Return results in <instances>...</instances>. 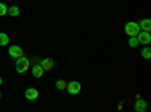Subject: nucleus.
<instances>
[{"label":"nucleus","instance_id":"nucleus-14","mask_svg":"<svg viewBox=\"0 0 151 112\" xmlns=\"http://www.w3.org/2000/svg\"><path fill=\"white\" fill-rule=\"evenodd\" d=\"M141 55H142V58H145V59H150V58H151V48H150V47H145L144 50L141 52Z\"/></svg>","mask_w":151,"mask_h":112},{"label":"nucleus","instance_id":"nucleus-8","mask_svg":"<svg viewBox=\"0 0 151 112\" xmlns=\"http://www.w3.org/2000/svg\"><path fill=\"white\" fill-rule=\"evenodd\" d=\"M137 24H139L141 30H145V32H150V30H151V20H150V18H144V20H141Z\"/></svg>","mask_w":151,"mask_h":112},{"label":"nucleus","instance_id":"nucleus-16","mask_svg":"<svg viewBox=\"0 0 151 112\" xmlns=\"http://www.w3.org/2000/svg\"><path fill=\"white\" fill-rule=\"evenodd\" d=\"M8 14V6L5 3H0V17H5Z\"/></svg>","mask_w":151,"mask_h":112},{"label":"nucleus","instance_id":"nucleus-12","mask_svg":"<svg viewBox=\"0 0 151 112\" xmlns=\"http://www.w3.org/2000/svg\"><path fill=\"white\" fill-rule=\"evenodd\" d=\"M9 44V36L6 35V33H2L0 32V46H8Z\"/></svg>","mask_w":151,"mask_h":112},{"label":"nucleus","instance_id":"nucleus-6","mask_svg":"<svg viewBox=\"0 0 151 112\" xmlns=\"http://www.w3.org/2000/svg\"><path fill=\"white\" fill-rule=\"evenodd\" d=\"M40 65L44 68V71H48V70H52V68H53L55 61H53L52 58H45V59H42V61L40 62Z\"/></svg>","mask_w":151,"mask_h":112},{"label":"nucleus","instance_id":"nucleus-7","mask_svg":"<svg viewBox=\"0 0 151 112\" xmlns=\"http://www.w3.org/2000/svg\"><path fill=\"white\" fill-rule=\"evenodd\" d=\"M147 108H148L147 102H145V100H142V98H137L136 103H134V111H137V112H145V111H147Z\"/></svg>","mask_w":151,"mask_h":112},{"label":"nucleus","instance_id":"nucleus-5","mask_svg":"<svg viewBox=\"0 0 151 112\" xmlns=\"http://www.w3.org/2000/svg\"><path fill=\"white\" fill-rule=\"evenodd\" d=\"M9 56L11 58H20V56H23V50H21V47L20 46H11L9 47Z\"/></svg>","mask_w":151,"mask_h":112},{"label":"nucleus","instance_id":"nucleus-4","mask_svg":"<svg viewBox=\"0 0 151 112\" xmlns=\"http://www.w3.org/2000/svg\"><path fill=\"white\" fill-rule=\"evenodd\" d=\"M136 36H137V41H139V44H145V46H148V44L151 43V33H150V32L139 30V33H137Z\"/></svg>","mask_w":151,"mask_h":112},{"label":"nucleus","instance_id":"nucleus-3","mask_svg":"<svg viewBox=\"0 0 151 112\" xmlns=\"http://www.w3.org/2000/svg\"><path fill=\"white\" fill-rule=\"evenodd\" d=\"M70 94H73V95H76V94H79L80 91H82V85H80V82H77V80H73V82H70V83H67V88H65Z\"/></svg>","mask_w":151,"mask_h":112},{"label":"nucleus","instance_id":"nucleus-13","mask_svg":"<svg viewBox=\"0 0 151 112\" xmlns=\"http://www.w3.org/2000/svg\"><path fill=\"white\" fill-rule=\"evenodd\" d=\"M67 80H64V79H60V80H56V88L58 90H65L67 88Z\"/></svg>","mask_w":151,"mask_h":112},{"label":"nucleus","instance_id":"nucleus-18","mask_svg":"<svg viewBox=\"0 0 151 112\" xmlns=\"http://www.w3.org/2000/svg\"><path fill=\"white\" fill-rule=\"evenodd\" d=\"M0 98H2V92H0Z\"/></svg>","mask_w":151,"mask_h":112},{"label":"nucleus","instance_id":"nucleus-15","mask_svg":"<svg viewBox=\"0 0 151 112\" xmlns=\"http://www.w3.org/2000/svg\"><path fill=\"white\" fill-rule=\"evenodd\" d=\"M129 46H130V47H137V46H139L137 36H130V40H129Z\"/></svg>","mask_w":151,"mask_h":112},{"label":"nucleus","instance_id":"nucleus-9","mask_svg":"<svg viewBox=\"0 0 151 112\" xmlns=\"http://www.w3.org/2000/svg\"><path fill=\"white\" fill-rule=\"evenodd\" d=\"M38 95H40V94H38L36 88H27L26 90V98H27V100H36Z\"/></svg>","mask_w":151,"mask_h":112},{"label":"nucleus","instance_id":"nucleus-17","mask_svg":"<svg viewBox=\"0 0 151 112\" xmlns=\"http://www.w3.org/2000/svg\"><path fill=\"white\" fill-rule=\"evenodd\" d=\"M3 83V80H2V77H0V85H2Z\"/></svg>","mask_w":151,"mask_h":112},{"label":"nucleus","instance_id":"nucleus-11","mask_svg":"<svg viewBox=\"0 0 151 112\" xmlns=\"http://www.w3.org/2000/svg\"><path fill=\"white\" fill-rule=\"evenodd\" d=\"M8 14H9L11 17H17V15L20 14V8H18V6H11V8H8Z\"/></svg>","mask_w":151,"mask_h":112},{"label":"nucleus","instance_id":"nucleus-2","mask_svg":"<svg viewBox=\"0 0 151 112\" xmlns=\"http://www.w3.org/2000/svg\"><path fill=\"white\" fill-rule=\"evenodd\" d=\"M124 29H125V33H127L129 36H136L137 33H139V30H141L139 24L134 23V21H129V23H125Z\"/></svg>","mask_w":151,"mask_h":112},{"label":"nucleus","instance_id":"nucleus-10","mask_svg":"<svg viewBox=\"0 0 151 112\" xmlns=\"http://www.w3.org/2000/svg\"><path fill=\"white\" fill-rule=\"evenodd\" d=\"M32 74H33V77H42V74H44V68L41 65H33L32 68Z\"/></svg>","mask_w":151,"mask_h":112},{"label":"nucleus","instance_id":"nucleus-1","mask_svg":"<svg viewBox=\"0 0 151 112\" xmlns=\"http://www.w3.org/2000/svg\"><path fill=\"white\" fill-rule=\"evenodd\" d=\"M29 67H30V62L24 55L15 59V70H17V73H26L29 70Z\"/></svg>","mask_w":151,"mask_h":112}]
</instances>
